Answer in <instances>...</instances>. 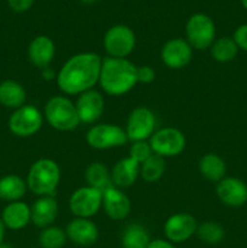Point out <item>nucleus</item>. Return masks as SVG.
Here are the masks:
<instances>
[{"label":"nucleus","instance_id":"f3484780","mask_svg":"<svg viewBox=\"0 0 247 248\" xmlns=\"http://www.w3.org/2000/svg\"><path fill=\"white\" fill-rule=\"evenodd\" d=\"M56 47L53 41L46 35H39L31 40L28 48V55L35 67L45 69L55 57Z\"/></svg>","mask_w":247,"mask_h":248},{"label":"nucleus","instance_id":"2f4dec72","mask_svg":"<svg viewBox=\"0 0 247 248\" xmlns=\"http://www.w3.org/2000/svg\"><path fill=\"white\" fill-rule=\"evenodd\" d=\"M155 72L149 65H143V67H137V81L142 84H150L154 81Z\"/></svg>","mask_w":247,"mask_h":248},{"label":"nucleus","instance_id":"0eeeda50","mask_svg":"<svg viewBox=\"0 0 247 248\" xmlns=\"http://www.w3.org/2000/svg\"><path fill=\"white\" fill-rule=\"evenodd\" d=\"M149 145L153 153L160 156H177L185 148V137L177 128L166 127L152 136Z\"/></svg>","mask_w":247,"mask_h":248},{"label":"nucleus","instance_id":"a878e982","mask_svg":"<svg viewBox=\"0 0 247 248\" xmlns=\"http://www.w3.org/2000/svg\"><path fill=\"white\" fill-rule=\"evenodd\" d=\"M150 244L147 229L139 224H132L123 234V245L125 248H147Z\"/></svg>","mask_w":247,"mask_h":248},{"label":"nucleus","instance_id":"bb28decb","mask_svg":"<svg viewBox=\"0 0 247 248\" xmlns=\"http://www.w3.org/2000/svg\"><path fill=\"white\" fill-rule=\"evenodd\" d=\"M211 51H212L213 58H215L217 62L225 63L230 62V61H232L236 57L239 47H237L234 39L224 36V38L218 39L217 41L213 43Z\"/></svg>","mask_w":247,"mask_h":248},{"label":"nucleus","instance_id":"58836bf2","mask_svg":"<svg viewBox=\"0 0 247 248\" xmlns=\"http://www.w3.org/2000/svg\"><path fill=\"white\" fill-rule=\"evenodd\" d=\"M82 2H86V4H89V2H93L94 0H81Z\"/></svg>","mask_w":247,"mask_h":248},{"label":"nucleus","instance_id":"7c9ffc66","mask_svg":"<svg viewBox=\"0 0 247 248\" xmlns=\"http://www.w3.org/2000/svg\"><path fill=\"white\" fill-rule=\"evenodd\" d=\"M153 154V150L148 143L144 140H139V142H135L130 149V156L133 157L136 161L139 164H143L150 155Z\"/></svg>","mask_w":247,"mask_h":248},{"label":"nucleus","instance_id":"6e6552de","mask_svg":"<svg viewBox=\"0 0 247 248\" xmlns=\"http://www.w3.org/2000/svg\"><path fill=\"white\" fill-rule=\"evenodd\" d=\"M86 140L94 149H110L121 147L128 140L126 131L116 125L103 124L92 127L87 132Z\"/></svg>","mask_w":247,"mask_h":248},{"label":"nucleus","instance_id":"412c9836","mask_svg":"<svg viewBox=\"0 0 247 248\" xmlns=\"http://www.w3.org/2000/svg\"><path fill=\"white\" fill-rule=\"evenodd\" d=\"M1 220L9 229H22L31 222V208L24 202L15 201L5 207Z\"/></svg>","mask_w":247,"mask_h":248},{"label":"nucleus","instance_id":"c9c22d12","mask_svg":"<svg viewBox=\"0 0 247 248\" xmlns=\"http://www.w3.org/2000/svg\"><path fill=\"white\" fill-rule=\"evenodd\" d=\"M4 236H5V225L2 220H0V245L4 244Z\"/></svg>","mask_w":247,"mask_h":248},{"label":"nucleus","instance_id":"39448f33","mask_svg":"<svg viewBox=\"0 0 247 248\" xmlns=\"http://www.w3.org/2000/svg\"><path fill=\"white\" fill-rule=\"evenodd\" d=\"M185 31L189 45L198 50H205L215 40L216 27L207 15L195 14L186 22Z\"/></svg>","mask_w":247,"mask_h":248},{"label":"nucleus","instance_id":"6ab92c4d","mask_svg":"<svg viewBox=\"0 0 247 248\" xmlns=\"http://www.w3.org/2000/svg\"><path fill=\"white\" fill-rule=\"evenodd\" d=\"M58 203L52 196H43L31 208V220L39 228H46L55 222Z\"/></svg>","mask_w":247,"mask_h":248},{"label":"nucleus","instance_id":"1a4fd4ad","mask_svg":"<svg viewBox=\"0 0 247 248\" xmlns=\"http://www.w3.org/2000/svg\"><path fill=\"white\" fill-rule=\"evenodd\" d=\"M43 125V115L33 106H23L16 109L9 120V127L14 135L18 137H29L40 130Z\"/></svg>","mask_w":247,"mask_h":248},{"label":"nucleus","instance_id":"473e14b6","mask_svg":"<svg viewBox=\"0 0 247 248\" xmlns=\"http://www.w3.org/2000/svg\"><path fill=\"white\" fill-rule=\"evenodd\" d=\"M234 41L237 47L247 52V24H242L235 31Z\"/></svg>","mask_w":247,"mask_h":248},{"label":"nucleus","instance_id":"9b49d317","mask_svg":"<svg viewBox=\"0 0 247 248\" xmlns=\"http://www.w3.org/2000/svg\"><path fill=\"white\" fill-rule=\"evenodd\" d=\"M155 128V116L148 108H136L131 111L126 126V135L130 140L139 142L149 138Z\"/></svg>","mask_w":247,"mask_h":248},{"label":"nucleus","instance_id":"4468645a","mask_svg":"<svg viewBox=\"0 0 247 248\" xmlns=\"http://www.w3.org/2000/svg\"><path fill=\"white\" fill-rule=\"evenodd\" d=\"M193 51L189 43L183 39H172L167 41L161 50V60L172 69H181L189 64Z\"/></svg>","mask_w":247,"mask_h":248},{"label":"nucleus","instance_id":"e433bc0d","mask_svg":"<svg viewBox=\"0 0 247 248\" xmlns=\"http://www.w3.org/2000/svg\"><path fill=\"white\" fill-rule=\"evenodd\" d=\"M241 4H242V6L247 10V0H241Z\"/></svg>","mask_w":247,"mask_h":248},{"label":"nucleus","instance_id":"f257e3e1","mask_svg":"<svg viewBox=\"0 0 247 248\" xmlns=\"http://www.w3.org/2000/svg\"><path fill=\"white\" fill-rule=\"evenodd\" d=\"M102 60L97 53L82 52L70 57L61 68L57 84L67 94H81L99 81Z\"/></svg>","mask_w":247,"mask_h":248},{"label":"nucleus","instance_id":"ddd939ff","mask_svg":"<svg viewBox=\"0 0 247 248\" xmlns=\"http://www.w3.org/2000/svg\"><path fill=\"white\" fill-rule=\"evenodd\" d=\"M216 193L223 203L232 207H240L247 202V186L239 178H223L218 182Z\"/></svg>","mask_w":247,"mask_h":248},{"label":"nucleus","instance_id":"7ed1b4c3","mask_svg":"<svg viewBox=\"0 0 247 248\" xmlns=\"http://www.w3.org/2000/svg\"><path fill=\"white\" fill-rule=\"evenodd\" d=\"M61 171L58 165L51 159H41L34 162L28 173L29 189L36 195L50 196L60 183Z\"/></svg>","mask_w":247,"mask_h":248},{"label":"nucleus","instance_id":"c756f323","mask_svg":"<svg viewBox=\"0 0 247 248\" xmlns=\"http://www.w3.org/2000/svg\"><path fill=\"white\" fill-rule=\"evenodd\" d=\"M39 242L43 248H62L65 244V232L57 227L46 228L41 232Z\"/></svg>","mask_w":247,"mask_h":248},{"label":"nucleus","instance_id":"f03ea898","mask_svg":"<svg viewBox=\"0 0 247 248\" xmlns=\"http://www.w3.org/2000/svg\"><path fill=\"white\" fill-rule=\"evenodd\" d=\"M137 67L125 58L108 57L102 61L99 84L111 96L127 93L137 84Z\"/></svg>","mask_w":247,"mask_h":248},{"label":"nucleus","instance_id":"2eb2a0df","mask_svg":"<svg viewBox=\"0 0 247 248\" xmlns=\"http://www.w3.org/2000/svg\"><path fill=\"white\" fill-rule=\"evenodd\" d=\"M75 107L80 123H94L97 119L101 118L104 111L103 96L94 90L85 91L79 96Z\"/></svg>","mask_w":247,"mask_h":248},{"label":"nucleus","instance_id":"f704fd0d","mask_svg":"<svg viewBox=\"0 0 247 248\" xmlns=\"http://www.w3.org/2000/svg\"><path fill=\"white\" fill-rule=\"evenodd\" d=\"M147 248H174L172 246V244H170L169 241H165V240H154V241H150V244L148 245Z\"/></svg>","mask_w":247,"mask_h":248},{"label":"nucleus","instance_id":"f8f14e48","mask_svg":"<svg viewBox=\"0 0 247 248\" xmlns=\"http://www.w3.org/2000/svg\"><path fill=\"white\" fill-rule=\"evenodd\" d=\"M198 224L195 218L189 213H176L171 216L165 223V235L172 242H184L190 239L191 235L196 232Z\"/></svg>","mask_w":247,"mask_h":248},{"label":"nucleus","instance_id":"4c0bfd02","mask_svg":"<svg viewBox=\"0 0 247 248\" xmlns=\"http://www.w3.org/2000/svg\"><path fill=\"white\" fill-rule=\"evenodd\" d=\"M0 248H12L11 246H10V245H6V244H2V245H0Z\"/></svg>","mask_w":247,"mask_h":248},{"label":"nucleus","instance_id":"aec40b11","mask_svg":"<svg viewBox=\"0 0 247 248\" xmlns=\"http://www.w3.org/2000/svg\"><path fill=\"white\" fill-rule=\"evenodd\" d=\"M139 162L136 161L131 156L121 159L120 161L116 162L111 172L113 183L121 188H127L132 186L139 172Z\"/></svg>","mask_w":247,"mask_h":248},{"label":"nucleus","instance_id":"4be33fe9","mask_svg":"<svg viewBox=\"0 0 247 248\" xmlns=\"http://www.w3.org/2000/svg\"><path fill=\"white\" fill-rule=\"evenodd\" d=\"M23 86L14 80H5L0 84V103L7 108H21L26 102Z\"/></svg>","mask_w":247,"mask_h":248},{"label":"nucleus","instance_id":"cd10ccee","mask_svg":"<svg viewBox=\"0 0 247 248\" xmlns=\"http://www.w3.org/2000/svg\"><path fill=\"white\" fill-rule=\"evenodd\" d=\"M165 172L164 157L160 155L152 154L140 167V176L148 183L159 181Z\"/></svg>","mask_w":247,"mask_h":248},{"label":"nucleus","instance_id":"20e7f679","mask_svg":"<svg viewBox=\"0 0 247 248\" xmlns=\"http://www.w3.org/2000/svg\"><path fill=\"white\" fill-rule=\"evenodd\" d=\"M45 116L47 123L60 131H72L80 124L75 104L63 96L48 99L45 106Z\"/></svg>","mask_w":247,"mask_h":248},{"label":"nucleus","instance_id":"393cba45","mask_svg":"<svg viewBox=\"0 0 247 248\" xmlns=\"http://www.w3.org/2000/svg\"><path fill=\"white\" fill-rule=\"evenodd\" d=\"M26 190V182L16 174H9L0 179V199L2 200L18 201Z\"/></svg>","mask_w":247,"mask_h":248},{"label":"nucleus","instance_id":"9d476101","mask_svg":"<svg viewBox=\"0 0 247 248\" xmlns=\"http://www.w3.org/2000/svg\"><path fill=\"white\" fill-rule=\"evenodd\" d=\"M103 203V194L92 186H84L72 194L69 208L79 218H89L98 212Z\"/></svg>","mask_w":247,"mask_h":248},{"label":"nucleus","instance_id":"b1692460","mask_svg":"<svg viewBox=\"0 0 247 248\" xmlns=\"http://www.w3.org/2000/svg\"><path fill=\"white\" fill-rule=\"evenodd\" d=\"M199 170H200L201 174L208 181L219 182L224 178L227 166L222 157L210 153L201 157L200 162H199Z\"/></svg>","mask_w":247,"mask_h":248},{"label":"nucleus","instance_id":"c85d7f7f","mask_svg":"<svg viewBox=\"0 0 247 248\" xmlns=\"http://www.w3.org/2000/svg\"><path fill=\"white\" fill-rule=\"evenodd\" d=\"M196 234L201 241L210 245H216L219 244L224 239L225 232L222 225L218 224V223L205 222L199 225L198 229H196Z\"/></svg>","mask_w":247,"mask_h":248},{"label":"nucleus","instance_id":"72a5a7b5","mask_svg":"<svg viewBox=\"0 0 247 248\" xmlns=\"http://www.w3.org/2000/svg\"><path fill=\"white\" fill-rule=\"evenodd\" d=\"M10 7L16 12H24L29 10L33 5L34 0H7Z\"/></svg>","mask_w":247,"mask_h":248},{"label":"nucleus","instance_id":"dca6fc26","mask_svg":"<svg viewBox=\"0 0 247 248\" xmlns=\"http://www.w3.org/2000/svg\"><path fill=\"white\" fill-rule=\"evenodd\" d=\"M67 236L73 242L81 246H90L98 239V229L87 218H77L68 224Z\"/></svg>","mask_w":247,"mask_h":248},{"label":"nucleus","instance_id":"5701e85b","mask_svg":"<svg viewBox=\"0 0 247 248\" xmlns=\"http://www.w3.org/2000/svg\"><path fill=\"white\" fill-rule=\"evenodd\" d=\"M85 179L89 183V186L97 189L102 194L114 186L113 179L108 170L101 162H93L87 167L85 171Z\"/></svg>","mask_w":247,"mask_h":248},{"label":"nucleus","instance_id":"a211bd4d","mask_svg":"<svg viewBox=\"0 0 247 248\" xmlns=\"http://www.w3.org/2000/svg\"><path fill=\"white\" fill-rule=\"evenodd\" d=\"M103 205L108 217L114 220L124 219L131 211L130 199L114 186L103 193Z\"/></svg>","mask_w":247,"mask_h":248},{"label":"nucleus","instance_id":"423d86ee","mask_svg":"<svg viewBox=\"0 0 247 248\" xmlns=\"http://www.w3.org/2000/svg\"><path fill=\"white\" fill-rule=\"evenodd\" d=\"M106 51L115 58H125L133 51L136 45L135 33L131 28L124 24L111 27L104 35Z\"/></svg>","mask_w":247,"mask_h":248}]
</instances>
